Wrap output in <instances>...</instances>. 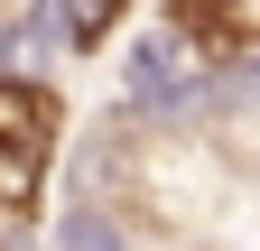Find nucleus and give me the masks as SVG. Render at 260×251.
<instances>
[{
    "label": "nucleus",
    "mask_w": 260,
    "mask_h": 251,
    "mask_svg": "<svg viewBox=\"0 0 260 251\" xmlns=\"http://www.w3.org/2000/svg\"><path fill=\"white\" fill-rule=\"evenodd\" d=\"M158 28L186 38L195 66H214V75H251L260 66V0H168Z\"/></svg>",
    "instance_id": "obj_1"
},
{
    "label": "nucleus",
    "mask_w": 260,
    "mask_h": 251,
    "mask_svg": "<svg viewBox=\"0 0 260 251\" xmlns=\"http://www.w3.org/2000/svg\"><path fill=\"white\" fill-rule=\"evenodd\" d=\"M56 140H65V93L47 75H0V149L56 159Z\"/></svg>",
    "instance_id": "obj_2"
},
{
    "label": "nucleus",
    "mask_w": 260,
    "mask_h": 251,
    "mask_svg": "<svg viewBox=\"0 0 260 251\" xmlns=\"http://www.w3.org/2000/svg\"><path fill=\"white\" fill-rule=\"evenodd\" d=\"M47 168H56V159H28V149H0V214H10V224H28V214L47 205Z\"/></svg>",
    "instance_id": "obj_3"
}]
</instances>
